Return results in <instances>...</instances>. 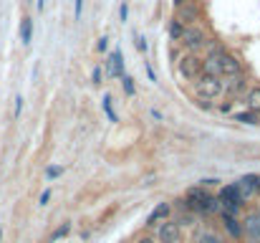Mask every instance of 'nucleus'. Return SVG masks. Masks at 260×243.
Here are the masks:
<instances>
[{
	"mask_svg": "<svg viewBox=\"0 0 260 243\" xmlns=\"http://www.w3.org/2000/svg\"><path fill=\"white\" fill-rule=\"evenodd\" d=\"M119 18H121V23L129 20V5H126V3H121V8H119Z\"/></svg>",
	"mask_w": 260,
	"mask_h": 243,
	"instance_id": "nucleus-24",
	"label": "nucleus"
},
{
	"mask_svg": "<svg viewBox=\"0 0 260 243\" xmlns=\"http://www.w3.org/2000/svg\"><path fill=\"white\" fill-rule=\"evenodd\" d=\"M48 200H51V190H43V195H41V203H38V205H48Z\"/></svg>",
	"mask_w": 260,
	"mask_h": 243,
	"instance_id": "nucleus-27",
	"label": "nucleus"
},
{
	"mask_svg": "<svg viewBox=\"0 0 260 243\" xmlns=\"http://www.w3.org/2000/svg\"><path fill=\"white\" fill-rule=\"evenodd\" d=\"M258 180H260V175H258Z\"/></svg>",
	"mask_w": 260,
	"mask_h": 243,
	"instance_id": "nucleus-35",
	"label": "nucleus"
},
{
	"mask_svg": "<svg viewBox=\"0 0 260 243\" xmlns=\"http://www.w3.org/2000/svg\"><path fill=\"white\" fill-rule=\"evenodd\" d=\"M20 41H23V46H30V41H33V18H23V23H20Z\"/></svg>",
	"mask_w": 260,
	"mask_h": 243,
	"instance_id": "nucleus-15",
	"label": "nucleus"
},
{
	"mask_svg": "<svg viewBox=\"0 0 260 243\" xmlns=\"http://www.w3.org/2000/svg\"><path fill=\"white\" fill-rule=\"evenodd\" d=\"M20 112H23V96H18V99H15V119L20 117Z\"/></svg>",
	"mask_w": 260,
	"mask_h": 243,
	"instance_id": "nucleus-26",
	"label": "nucleus"
},
{
	"mask_svg": "<svg viewBox=\"0 0 260 243\" xmlns=\"http://www.w3.org/2000/svg\"><path fill=\"white\" fill-rule=\"evenodd\" d=\"M134 243H154V238H149V236H142V238H137Z\"/></svg>",
	"mask_w": 260,
	"mask_h": 243,
	"instance_id": "nucleus-32",
	"label": "nucleus"
},
{
	"mask_svg": "<svg viewBox=\"0 0 260 243\" xmlns=\"http://www.w3.org/2000/svg\"><path fill=\"white\" fill-rule=\"evenodd\" d=\"M119 81H121V86H124V94H126V96H134V94H137V84H134V79H132L129 74H124Z\"/></svg>",
	"mask_w": 260,
	"mask_h": 243,
	"instance_id": "nucleus-17",
	"label": "nucleus"
},
{
	"mask_svg": "<svg viewBox=\"0 0 260 243\" xmlns=\"http://www.w3.org/2000/svg\"><path fill=\"white\" fill-rule=\"evenodd\" d=\"M253 243H260V241H253Z\"/></svg>",
	"mask_w": 260,
	"mask_h": 243,
	"instance_id": "nucleus-33",
	"label": "nucleus"
},
{
	"mask_svg": "<svg viewBox=\"0 0 260 243\" xmlns=\"http://www.w3.org/2000/svg\"><path fill=\"white\" fill-rule=\"evenodd\" d=\"M61 172H63V167H48V170H46V175H48L51 180H53V177H58Z\"/></svg>",
	"mask_w": 260,
	"mask_h": 243,
	"instance_id": "nucleus-25",
	"label": "nucleus"
},
{
	"mask_svg": "<svg viewBox=\"0 0 260 243\" xmlns=\"http://www.w3.org/2000/svg\"><path fill=\"white\" fill-rule=\"evenodd\" d=\"M147 76H149V81H157V74H154V69L147 64Z\"/></svg>",
	"mask_w": 260,
	"mask_h": 243,
	"instance_id": "nucleus-29",
	"label": "nucleus"
},
{
	"mask_svg": "<svg viewBox=\"0 0 260 243\" xmlns=\"http://www.w3.org/2000/svg\"><path fill=\"white\" fill-rule=\"evenodd\" d=\"M233 119L235 122H243V124H260V114H255V112H235L233 114Z\"/></svg>",
	"mask_w": 260,
	"mask_h": 243,
	"instance_id": "nucleus-16",
	"label": "nucleus"
},
{
	"mask_svg": "<svg viewBox=\"0 0 260 243\" xmlns=\"http://www.w3.org/2000/svg\"><path fill=\"white\" fill-rule=\"evenodd\" d=\"M228 81H222V94L233 96V99H240L245 96V91L250 89V79L245 74H235V76H225Z\"/></svg>",
	"mask_w": 260,
	"mask_h": 243,
	"instance_id": "nucleus-7",
	"label": "nucleus"
},
{
	"mask_svg": "<svg viewBox=\"0 0 260 243\" xmlns=\"http://www.w3.org/2000/svg\"><path fill=\"white\" fill-rule=\"evenodd\" d=\"M106 46H109V38H101L99 41V51H106Z\"/></svg>",
	"mask_w": 260,
	"mask_h": 243,
	"instance_id": "nucleus-31",
	"label": "nucleus"
},
{
	"mask_svg": "<svg viewBox=\"0 0 260 243\" xmlns=\"http://www.w3.org/2000/svg\"><path fill=\"white\" fill-rule=\"evenodd\" d=\"M222 226H225V231H228L230 238H240V236H243V223H240L238 215H228V213H222Z\"/></svg>",
	"mask_w": 260,
	"mask_h": 243,
	"instance_id": "nucleus-13",
	"label": "nucleus"
},
{
	"mask_svg": "<svg viewBox=\"0 0 260 243\" xmlns=\"http://www.w3.org/2000/svg\"><path fill=\"white\" fill-rule=\"evenodd\" d=\"M157 241L159 243H179V223L177 221H162L157 226Z\"/></svg>",
	"mask_w": 260,
	"mask_h": 243,
	"instance_id": "nucleus-9",
	"label": "nucleus"
},
{
	"mask_svg": "<svg viewBox=\"0 0 260 243\" xmlns=\"http://www.w3.org/2000/svg\"><path fill=\"white\" fill-rule=\"evenodd\" d=\"M205 41H207V36H205V31H202L200 23L184 25V31H182V36H179V43H182L184 48H189L192 53H197V51L205 46Z\"/></svg>",
	"mask_w": 260,
	"mask_h": 243,
	"instance_id": "nucleus-4",
	"label": "nucleus"
},
{
	"mask_svg": "<svg viewBox=\"0 0 260 243\" xmlns=\"http://www.w3.org/2000/svg\"><path fill=\"white\" fill-rule=\"evenodd\" d=\"M177 71H179V76H184L187 81L200 79V76H202V56H197V53L182 56V59L177 61Z\"/></svg>",
	"mask_w": 260,
	"mask_h": 243,
	"instance_id": "nucleus-6",
	"label": "nucleus"
},
{
	"mask_svg": "<svg viewBox=\"0 0 260 243\" xmlns=\"http://www.w3.org/2000/svg\"><path fill=\"white\" fill-rule=\"evenodd\" d=\"M197 243H222L215 233H200V238H197Z\"/></svg>",
	"mask_w": 260,
	"mask_h": 243,
	"instance_id": "nucleus-21",
	"label": "nucleus"
},
{
	"mask_svg": "<svg viewBox=\"0 0 260 243\" xmlns=\"http://www.w3.org/2000/svg\"><path fill=\"white\" fill-rule=\"evenodd\" d=\"M81 13H84V0H74V18L79 20Z\"/></svg>",
	"mask_w": 260,
	"mask_h": 243,
	"instance_id": "nucleus-22",
	"label": "nucleus"
},
{
	"mask_svg": "<svg viewBox=\"0 0 260 243\" xmlns=\"http://www.w3.org/2000/svg\"><path fill=\"white\" fill-rule=\"evenodd\" d=\"M106 71H109L111 79H121V76L126 74V71H124V53H121V48H114V51L109 53Z\"/></svg>",
	"mask_w": 260,
	"mask_h": 243,
	"instance_id": "nucleus-10",
	"label": "nucleus"
},
{
	"mask_svg": "<svg viewBox=\"0 0 260 243\" xmlns=\"http://www.w3.org/2000/svg\"><path fill=\"white\" fill-rule=\"evenodd\" d=\"M210 198H212V193H210L207 187L197 185V187H189V190H187V198H184L182 203H184V208H187L189 213H205V205H207Z\"/></svg>",
	"mask_w": 260,
	"mask_h": 243,
	"instance_id": "nucleus-5",
	"label": "nucleus"
},
{
	"mask_svg": "<svg viewBox=\"0 0 260 243\" xmlns=\"http://www.w3.org/2000/svg\"><path fill=\"white\" fill-rule=\"evenodd\" d=\"M182 25H194V23H200V18H202V10H200V5L192 0V3H187V5H182V8H177V15H174Z\"/></svg>",
	"mask_w": 260,
	"mask_h": 243,
	"instance_id": "nucleus-8",
	"label": "nucleus"
},
{
	"mask_svg": "<svg viewBox=\"0 0 260 243\" xmlns=\"http://www.w3.org/2000/svg\"><path fill=\"white\" fill-rule=\"evenodd\" d=\"M194 94L202 99V101H215V99H220L222 96V79H217V76H200V79H194Z\"/></svg>",
	"mask_w": 260,
	"mask_h": 243,
	"instance_id": "nucleus-2",
	"label": "nucleus"
},
{
	"mask_svg": "<svg viewBox=\"0 0 260 243\" xmlns=\"http://www.w3.org/2000/svg\"><path fill=\"white\" fill-rule=\"evenodd\" d=\"M28 3H30V0H28Z\"/></svg>",
	"mask_w": 260,
	"mask_h": 243,
	"instance_id": "nucleus-36",
	"label": "nucleus"
},
{
	"mask_svg": "<svg viewBox=\"0 0 260 243\" xmlns=\"http://www.w3.org/2000/svg\"><path fill=\"white\" fill-rule=\"evenodd\" d=\"M137 48H139V51H147V43H144L142 36H137Z\"/></svg>",
	"mask_w": 260,
	"mask_h": 243,
	"instance_id": "nucleus-28",
	"label": "nucleus"
},
{
	"mask_svg": "<svg viewBox=\"0 0 260 243\" xmlns=\"http://www.w3.org/2000/svg\"><path fill=\"white\" fill-rule=\"evenodd\" d=\"M217 200L222 203V213H228V215H238V213H240V208H243V198H240V193H238V185H235V182L222 185V187H220V193H217ZM222 213H220V215H222Z\"/></svg>",
	"mask_w": 260,
	"mask_h": 243,
	"instance_id": "nucleus-3",
	"label": "nucleus"
},
{
	"mask_svg": "<svg viewBox=\"0 0 260 243\" xmlns=\"http://www.w3.org/2000/svg\"><path fill=\"white\" fill-rule=\"evenodd\" d=\"M101 106H104V112H106L109 122H119V119H116V112H114V106H111V96H109V94L101 99Z\"/></svg>",
	"mask_w": 260,
	"mask_h": 243,
	"instance_id": "nucleus-18",
	"label": "nucleus"
},
{
	"mask_svg": "<svg viewBox=\"0 0 260 243\" xmlns=\"http://www.w3.org/2000/svg\"><path fill=\"white\" fill-rule=\"evenodd\" d=\"M240 223H243V233H248L253 241H260V213L245 215V221H240Z\"/></svg>",
	"mask_w": 260,
	"mask_h": 243,
	"instance_id": "nucleus-12",
	"label": "nucleus"
},
{
	"mask_svg": "<svg viewBox=\"0 0 260 243\" xmlns=\"http://www.w3.org/2000/svg\"><path fill=\"white\" fill-rule=\"evenodd\" d=\"M170 213H172V205H170V203H159V205L149 213V218H147V228L159 226L162 221H167V218H170Z\"/></svg>",
	"mask_w": 260,
	"mask_h": 243,
	"instance_id": "nucleus-11",
	"label": "nucleus"
},
{
	"mask_svg": "<svg viewBox=\"0 0 260 243\" xmlns=\"http://www.w3.org/2000/svg\"><path fill=\"white\" fill-rule=\"evenodd\" d=\"M0 238H3V233H0Z\"/></svg>",
	"mask_w": 260,
	"mask_h": 243,
	"instance_id": "nucleus-34",
	"label": "nucleus"
},
{
	"mask_svg": "<svg viewBox=\"0 0 260 243\" xmlns=\"http://www.w3.org/2000/svg\"><path fill=\"white\" fill-rule=\"evenodd\" d=\"M187 3H192V0H172L174 10H177V8H182V5H187Z\"/></svg>",
	"mask_w": 260,
	"mask_h": 243,
	"instance_id": "nucleus-30",
	"label": "nucleus"
},
{
	"mask_svg": "<svg viewBox=\"0 0 260 243\" xmlns=\"http://www.w3.org/2000/svg\"><path fill=\"white\" fill-rule=\"evenodd\" d=\"M207 56H215L217 59V66H220V76H235V74H243V61L233 53H228L222 46H212Z\"/></svg>",
	"mask_w": 260,
	"mask_h": 243,
	"instance_id": "nucleus-1",
	"label": "nucleus"
},
{
	"mask_svg": "<svg viewBox=\"0 0 260 243\" xmlns=\"http://www.w3.org/2000/svg\"><path fill=\"white\" fill-rule=\"evenodd\" d=\"M182 31H184V25H182L177 18H172V23H170V38H172V41H179Z\"/></svg>",
	"mask_w": 260,
	"mask_h": 243,
	"instance_id": "nucleus-19",
	"label": "nucleus"
},
{
	"mask_svg": "<svg viewBox=\"0 0 260 243\" xmlns=\"http://www.w3.org/2000/svg\"><path fill=\"white\" fill-rule=\"evenodd\" d=\"M245 104H248V109L250 112H255V114H260V86H250L248 91H245Z\"/></svg>",
	"mask_w": 260,
	"mask_h": 243,
	"instance_id": "nucleus-14",
	"label": "nucleus"
},
{
	"mask_svg": "<svg viewBox=\"0 0 260 243\" xmlns=\"http://www.w3.org/2000/svg\"><path fill=\"white\" fill-rule=\"evenodd\" d=\"M69 231H71V223H63L58 231H53V236H51V243H56V241H61L63 236H69Z\"/></svg>",
	"mask_w": 260,
	"mask_h": 243,
	"instance_id": "nucleus-20",
	"label": "nucleus"
},
{
	"mask_svg": "<svg viewBox=\"0 0 260 243\" xmlns=\"http://www.w3.org/2000/svg\"><path fill=\"white\" fill-rule=\"evenodd\" d=\"M91 81H93V86H99V84H101V66H93V71H91Z\"/></svg>",
	"mask_w": 260,
	"mask_h": 243,
	"instance_id": "nucleus-23",
	"label": "nucleus"
}]
</instances>
